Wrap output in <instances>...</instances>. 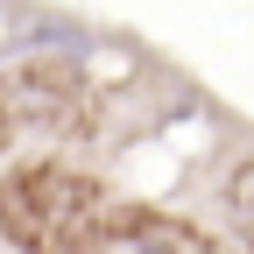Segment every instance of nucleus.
I'll list each match as a JSON object with an SVG mask.
<instances>
[{"label":"nucleus","mask_w":254,"mask_h":254,"mask_svg":"<svg viewBox=\"0 0 254 254\" xmlns=\"http://www.w3.org/2000/svg\"><path fill=\"white\" fill-rule=\"evenodd\" d=\"M219 198H226L233 233L254 247V155H247V163H233V177H226V190H219Z\"/></svg>","instance_id":"2"},{"label":"nucleus","mask_w":254,"mask_h":254,"mask_svg":"<svg viewBox=\"0 0 254 254\" xmlns=\"http://www.w3.org/2000/svg\"><path fill=\"white\" fill-rule=\"evenodd\" d=\"M14 141V120H7V106H0V148H7Z\"/></svg>","instance_id":"3"},{"label":"nucleus","mask_w":254,"mask_h":254,"mask_svg":"<svg viewBox=\"0 0 254 254\" xmlns=\"http://www.w3.org/2000/svg\"><path fill=\"white\" fill-rule=\"evenodd\" d=\"M106 184L71 163H14L0 177V240L21 254H99Z\"/></svg>","instance_id":"1"}]
</instances>
